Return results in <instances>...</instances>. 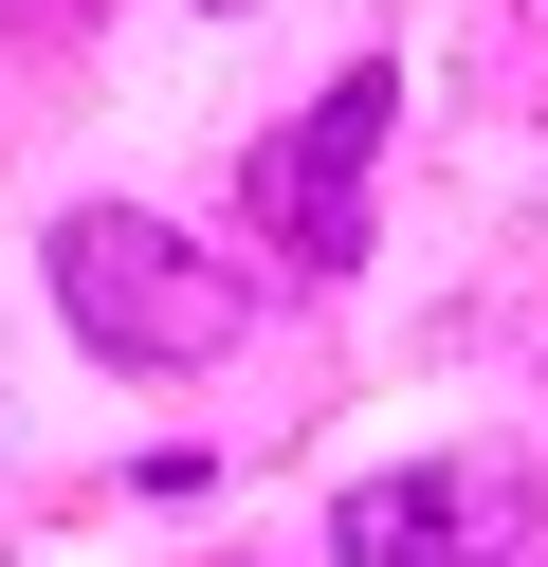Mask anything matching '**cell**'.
<instances>
[{
	"instance_id": "2",
	"label": "cell",
	"mask_w": 548,
	"mask_h": 567,
	"mask_svg": "<svg viewBox=\"0 0 548 567\" xmlns=\"http://www.w3.org/2000/svg\"><path fill=\"white\" fill-rule=\"evenodd\" d=\"M329 567H548V494L530 457H421L329 513Z\"/></svg>"
},
{
	"instance_id": "3",
	"label": "cell",
	"mask_w": 548,
	"mask_h": 567,
	"mask_svg": "<svg viewBox=\"0 0 548 567\" xmlns=\"http://www.w3.org/2000/svg\"><path fill=\"white\" fill-rule=\"evenodd\" d=\"M384 128H402V74H329L311 92V128H275L256 147V238H275L292 275H365V165H384Z\"/></svg>"
},
{
	"instance_id": "1",
	"label": "cell",
	"mask_w": 548,
	"mask_h": 567,
	"mask_svg": "<svg viewBox=\"0 0 548 567\" xmlns=\"http://www.w3.org/2000/svg\"><path fill=\"white\" fill-rule=\"evenodd\" d=\"M55 311L110 348V367H219V348L256 330V293L201 257V238H165L146 202H73L55 220Z\"/></svg>"
},
{
	"instance_id": "4",
	"label": "cell",
	"mask_w": 548,
	"mask_h": 567,
	"mask_svg": "<svg viewBox=\"0 0 548 567\" xmlns=\"http://www.w3.org/2000/svg\"><path fill=\"white\" fill-rule=\"evenodd\" d=\"M0 38H73V0H0Z\"/></svg>"
}]
</instances>
